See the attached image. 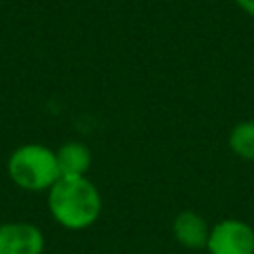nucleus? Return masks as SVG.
<instances>
[{
	"mask_svg": "<svg viewBox=\"0 0 254 254\" xmlns=\"http://www.w3.org/2000/svg\"><path fill=\"white\" fill-rule=\"evenodd\" d=\"M210 234V226L206 224L204 216L194 210H181L173 218V236L175 240L190 250H198L206 246Z\"/></svg>",
	"mask_w": 254,
	"mask_h": 254,
	"instance_id": "39448f33",
	"label": "nucleus"
},
{
	"mask_svg": "<svg viewBox=\"0 0 254 254\" xmlns=\"http://www.w3.org/2000/svg\"><path fill=\"white\" fill-rule=\"evenodd\" d=\"M6 169L12 183L30 192L50 190V187L60 179L56 151L42 143L16 147L8 157Z\"/></svg>",
	"mask_w": 254,
	"mask_h": 254,
	"instance_id": "f03ea898",
	"label": "nucleus"
},
{
	"mask_svg": "<svg viewBox=\"0 0 254 254\" xmlns=\"http://www.w3.org/2000/svg\"><path fill=\"white\" fill-rule=\"evenodd\" d=\"M234 4H236L242 12H246L248 16L254 18V0H234Z\"/></svg>",
	"mask_w": 254,
	"mask_h": 254,
	"instance_id": "6e6552de",
	"label": "nucleus"
},
{
	"mask_svg": "<svg viewBox=\"0 0 254 254\" xmlns=\"http://www.w3.org/2000/svg\"><path fill=\"white\" fill-rule=\"evenodd\" d=\"M230 151L242 161H254V119L236 123L228 135Z\"/></svg>",
	"mask_w": 254,
	"mask_h": 254,
	"instance_id": "0eeeda50",
	"label": "nucleus"
},
{
	"mask_svg": "<svg viewBox=\"0 0 254 254\" xmlns=\"http://www.w3.org/2000/svg\"><path fill=\"white\" fill-rule=\"evenodd\" d=\"M208 254H254V228L240 218H222L210 226Z\"/></svg>",
	"mask_w": 254,
	"mask_h": 254,
	"instance_id": "7ed1b4c3",
	"label": "nucleus"
},
{
	"mask_svg": "<svg viewBox=\"0 0 254 254\" xmlns=\"http://www.w3.org/2000/svg\"><path fill=\"white\" fill-rule=\"evenodd\" d=\"M52 218L67 230H85L101 214L103 200L87 177H60L48 190Z\"/></svg>",
	"mask_w": 254,
	"mask_h": 254,
	"instance_id": "f257e3e1",
	"label": "nucleus"
},
{
	"mask_svg": "<svg viewBox=\"0 0 254 254\" xmlns=\"http://www.w3.org/2000/svg\"><path fill=\"white\" fill-rule=\"evenodd\" d=\"M44 232L32 222L0 224V254H42Z\"/></svg>",
	"mask_w": 254,
	"mask_h": 254,
	"instance_id": "20e7f679",
	"label": "nucleus"
},
{
	"mask_svg": "<svg viewBox=\"0 0 254 254\" xmlns=\"http://www.w3.org/2000/svg\"><path fill=\"white\" fill-rule=\"evenodd\" d=\"M60 177H85L91 167V151L83 141H67L56 151Z\"/></svg>",
	"mask_w": 254,
	"mask_h": 254,
	"instance_id": "423d86ee",
	"label": "nucleus"
}]
</instances>
